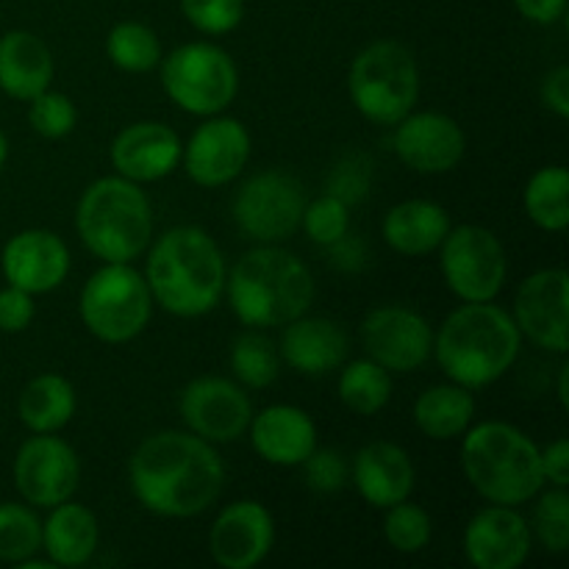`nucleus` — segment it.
I'll return each instance as SVG.
<instances>
[{
	"label": "nucleus",
	"mask_w": 569,
	"mask_h": 569,
	"mask_svg": "<svg viewBox=\"0 0 569 569\" xmlns=\"http://www.w3.org/2000/svg\"><path fill=\"white\" fill-rule=\"evenodd\" d=\"M226 481L217 450L203 437L161 431L144 439L131 459L139 503L161 517H192L209 509Z\"/></svg>",
	"instance_id": "1"
},
{
	"label": "nucleus",
	"mask_w": 569,
	"mask_h": 569,
	"mask_svg": "<svg viewBox=\"0 0 569 569\" xmlns=\"http://www.w3.org/2000/svg\"><path fill=\"white\" fill-rule=\"evenodd\" d=\"M222 287H226V261L214 239L200 228H172L150 250V298L170 315H206L217 306Z\"/></svg>",
	"instance_id": "2"
},
{
	"label": "nucleus",
	"mask_w": 569,
	"mask_h": 569,
	"mask_svg": "<svg viewBox=\"0 0 569 569\" xmlns=\"http://www.w3.org/2000/svg\"><path fill=\"white\" fill-rule=\"evenodd\" d=\"M520 328L498 306L467 303L442 322L437 359L445 376L467 389L498 381L520 353Z\"/></svg>",
	"instance_id": "3"
},
{
	"label": "nucleus",
	"mask_w": 569,
	"mask_h": 569,
	"mask_svg": "<svg viewBox=\"0 0 569 569\" xmlns=\"http://www.w3.org/2000/svg\"><path fill=\"white\" fill-rule=\"evenodd\" d=\"M228 300L244 326L276 328L298 320L315 300L309 267L281 248L244 253L228 278Z\"/></svg>",
	"instance_id": "4"
},
{
	"label": "nucleus",
	"mask_w": 569,
	"mask_h": 569,
	"mask_svg": "<svg viewBox=\"0 0 569 569\" xmlns=\"http://www.w3.org/2000/svg\"><path fill=\"white\" fill-rule=\"evenodd\" d=\"M461 467L481 498L520 506L542 489V453L531 437L509 422H481L461 445Z\"/></svg>",
	"instance_id": "5"
},
{
	"label": "nucleus",
	"mask_w": 569,
	"mask_h": 569,
	"mask_svg": "<svg viewBox=\"0 0 569 569\" xmlns=\"http://www.w3.org/2000/svg\"><path fill=\"white\" fill-rule=\"evenodd\" d=\"M83 244L103 261H131L144 253L153 214L142 189L128 178H100L83 192L76 214Z\"/></svg>",
	"instance_id": "6"
},
{
	"label": "nucleus",
	"mask_w": 569,
	"mask_h": 569,
	"mask_svg": "<svg viewBox=\"0 0 569 569\" xmlns=\"http://www.w3.org/2000/svg\"><path fill=\"white\" fill-rule=\"evenodd\" d=\"M350 98L367 120L378 126H398L411 114L420 94L417 61L403 44L376 42L356 56L350 67Z\"/></svg>",
	"instance_id": "7"
},
{
	"label": "nucleus",
	"mask_w": 569,
	"mask_h": 569,
	"mask_svg": "<svg viewBox=\"0 0 569 569\" xmlns=\"http://www.w3.org/2000/svg\"><path fill=\"white\" fill-rule=\"evenodd\" d=\"M153 298L148 281L128 261H106L81 292V320L109 345H120L148 326Z\"/></svg>",
	"instance_id": "8"
},
{
	"label": "nucleus",
	"mask_w": 569,
	"mask_h": 569,
	"mask_svg": "<svg viewBox=\"0 0 569 569\" xmlns=\"http://www.w3.org/2000/svg\"><path fill=\"white\" fill-rule=\"evenodd\" d=\"M161 83L183 111L211 117L237 98L239 72L222 48L209 42H189L164 59Z\"/></svg>",
	"instance_id": "9"
},
{
	"label": "nucleus",
	"mask_w": 569,
	"mask_h": 569,
	"mask_svg": "<svg viewBox=\"0 0 569 569\" xmlns=\"http://www.w3.org/2000/svg\"><path fill=\"white\" fill-rule=\"evenodd\" d=\"M442 272L450 292L467 303L495 300L506 281V253L492 231L459 226L442 239Z\"/></svg>",
	"instance_id": "10"
},
{
	"label": "nucleus",
	"mask_w": 569,
	"mask_h": 569,
	"mask_svg": "<svg viewBox=\"0 0 569 569\" xmlns=\"http://www.w3.org/2000/svg\"><path fill=\"white\" fill-rule=\"evenodd\" d=\"M306 192L298 178L267 170L242 183L233 200V220L256 242H281L300 228Z\"/></svg>",
	"instance_id": "11"
},
{
	"label": "nucleus",
	"mask_w": 569,
	"mask_h": 569,
	"mask_svg": "<svg viewBox=\"0 0 569 569\" xmlns=\"http://www.w3.org/2000/svg\"><path fill=\"white\" fill-rule=\"evenodd\" d=\"M81 467L76 450L56 437H33L14 459V483L28 503L53 509L76 495Z\"/></svg>",
	"instance_id": "12"
},
{
	"label": "nucleus",
	"mask_w": 569,
	"mask_h": 569,
	"mask_svg": "<svg viewBox=\"0 0 569 569\" xmlns=\"http://www.w3.org/2000/svg\"><path fill=\"white\" fill-rule=\"evenodd\" d=\"M361 337L370 359L392 372L417 370L433 350L428 320L406 306H383L372 311L361 326Z\"/></svg>",
	"instance_id": "13"
},
{
	"label": "nucleus",
	"mask_w": 569,
	"mask_h": 569,
	"mask_svg": "<svg viewBox=\"0 0 569 569\" xmlns=\"http://www.w3.org/2000/svg\"><path fill=\"white\" fill-rule=\"evenodd\" d=\"M515 326L533 345L553 353L569 350V278L565 270H539L520 287Z\"/></svg>",
	"instance_id": "14"
},
{
	"label": "nucleus",
	"mask_w": 569,
	"mask_h": 569,
	"mask_svg": "<svg viewBox=\"0 0 569 569\" xmlns=\"http://www.w3.org/2000/svg\"><path fill=\"white\" fill-rule=\"evenodd\" d=\"M183 422L206 442H233L250 426V400L226 378H198L183 389Z\"/></svg>",
	"instance_id": "15"
},
{
	"label": "nucleus",
	"mask_w": 569,
	"mask_h": 569,
	"mask_svg": "<svg viewBox=\"0 0 569 569\" xmlns=\"http://www.w3.org/2000/svg\"><path fill=\"white\" fill-rule=\"evenodd\" d=\"M187 172L200 187H226L244 170L250 156V133L239 120L214 117L192 133L187 144Z\"/></svg>",
	"instance_id": "16"
},
{
	"label": "nucleus",
	"mask_w": 569,
	"mask_h": 569,
	"mask_svg": "<svg viewBox=\"0 0 569 569\" xmlns=\"http://www.w3.org/2000/svg\"><path fill=\"white\" fill-rule=\"evenodd\" d=\"M395 153L417 172H448L465 156V133L459 122L437 111L406 114L395 128Z\"/></svg>",
	"instance_id": "17"
},
{
	"label": "nucleus",
	"mask_w": 569,
	"mask_h": 569,
	"mask_svg": "<svg viewBox=\"0 0 569 569\" xmlns=\"http://www.w3.org/2000/svg\"><path fill=\"white\" fill-rule=\"evenodd\" d=\"M276 542V526L270 511L256 500L231 503L211 528V556L226 569H250L270 553Z\"/></svg>",
	"instance_id": "18"
},
{
	"label": "nucleus",
	"mask_w": 569,
	"mask_h": 569,
	"mask_svg": "<svg viewBox=\"0 0 569 569\" xmlns=\"http://www.w3.org/2000/svg\"><path fill=\"white\" fill-rule=\"evenodd\" d=\"M465 553L478 569H517L531 553V528L511 506L495 503L470 520Z\"/></svg>",
	"instance_id": "19"
},
{
	"label": "nucleus",
	"mask_w": 569,
	"mask_h": 569,
	"mask_svg": "<svg viewBox=\"0 0 569 569\" xmlns=\"http://www.w3.org/2000/svg\"><path fill=\"white\" fill-rule=\"evenodd\" d=\"M67 272H70V250L56 233L31 228L6 242L3 276L11 287L42 295L61 287Z\"/></svg>",
	"instance_id": "20"
},
{
	"label": "nucleus",
	"mask_w": 569,
	"mask_h": 569,
	"mask_svg": "<svg viewBox=\"0 0 569 569\" xmlns=\"http://www.w3.org/2000/svg\"><path fill=\"white\" fill-rule=\"evenodd\" d=\"M181 142L164 122H133L117 133L111 144V164L128 181H159L181 161Z\"/></svg>",
	"instance_id": "21"
},
{
	"label": "nucleus",
	"mask_w": 569,
	"mask_h": 569,
	"mask_svg": "<svg viewBox=\"0 0 569 569\" xmlns=\"http://www.w3.org/2000/svg\"><path fill=\"white\" fill-rule=\"evenodd\" d=\"M353 481L361 498L376 509H389L415 492V465L409 453L392 442H372L353 461Z\"/></svg>",
	"instance_id": "22"
},
{
	"label": "nucleus",
	"mask_w": 569,
	"mask_h": 569,
	"mask_svg": "<svg viewBox=\"0 0 569 569\" xmlns=\"http://www.w3.org/2000/svg\"><path fill=\"white\" fill-rule=\"evenodd\" d=\"M250 439L270 465L298 467L317 448V428L298 406H270L250 422Z\"/></svg>",
	"instance_id": "23"
},
{
	"label": "nucleus",
	"mask_w": 569,
	"mask_h": 569,
	"mask_svg": "<svg viewBox=\"0 0 569 569\" xmlns=\"http://www.w3.org/2000/svg\"><path fill=\"white\" fill-rule=\"evenodd\" d=\"M53 81V56L31 31H9L0 37V89L9 98L33 100Z\"/></svg>",
	"instance_id": "24"
},
{
	"label": "nucleus",
	"mask_w": 569,
	"mask_h": 569,
	"mask_svg": "<svg viewBox=\"0 0 569 569\" xmlns=\"http://www.w3.org/2000/svg\"><path fill=\"white\" fill-rule=\"evenodd\" d=\"M281 353L292 370L303 376H326V372L342 367L348 356V337L342 328L331 320H298L287 322L283 331Z\"/></svg>",
	"instance_id": "25"
},
{
	"label": "nucleus",
	"mask_w": 569,
	"mask_h": 569,
	"mask_svg": "<svg viewBox=\"0 0 569 569\" xmlns=\"http://www.w3.org/2000/svg\"><path fill=\"white\" fill-rule=\"evenodd\" d=\"M448 231V211L431 200H406L383 217V239L403 256L433 253Z\"/></svg>",
	"instance_id": "26"
},
{
	"label": "nucleus",
	"mask_w": 569,
	"mask_h": 569,
	"mask_svg": "<svg viewBox=\"0 0 569 569\" xmlns=\"http://www.w3.org/2000/svg\"><path fill=\"white\" fill-rule=\"evenodd\" d=\"M42 548L56 567H81L98 550V520L78 503L53 506V515L42 526Z\"/></svg>",
	"instance_id": "27"
},
{
	"label": "nucleus",
	"mask_w": 569,
	"mask_h": 569,
	"mask_svg": "<svg viewBox=\"0 0 569 569\" xmlns=\"http://www.w3.org/2000/svg\"><path fill=\"white\" fill-rule=\"evenodd\" d=\"M476 415V400H472L470 389L459 387V383H448V387H431L417 398L415 403V422L426 437L448 442L459 433L467 431Z\"/></svg>",
	"instance_id": "28"
},
{
	"label": "nucleus",
	"mask_w": 569,
	"mask_h": 569,
	"mask_svg": "<svg viewBox=\"0 0 569 569\" xmlns=\"http://www.w3.org/2000/svg\"><path fill=\"white\" fill-rule=\"evenodd\" d=\"M17 411L33 433H53L64 428L70 417L76 415V389L70 387V381L53 376V372L39 376L26 383Z\"/></svg>",
	"instance_id": "29"
},
{
	"label": "nucleus",
	"mask_w": 569,
	"mask_h": 569,
	"mask_svg": "<svg viewBox=\"0 0 569 569\" xmlns=\"http://www.w3.org/2000/svg\"><path fill=\"white\" fill-rule=\"evenodd\" d=\"M526 211L545 231H565L569 222V172L565 167H545L528 181Z\"/></svg>",
	"instance_id": "30"
},
{
	"label": "nucleus",
	"mask_w": 569,
	"mask_h": 569,
	"mask_svg": "<svg viewBox=\"0 0 569 569\" xmlns=\"http://www.w3.org/2000/svg\"><path fill=\"white\" fill-rule=\"evenodd\" d=\"M339 398L356 415H378L392 398V378L389 370L372 359L350 361L339 376Z\"/></svg>",
	"instance_id": "31"
},
{
	"label": "nucleus",
	"mask_w": 569,
	"mask_h": 569,
	"mask_svg": "<svg viewBox=\"0 0 569 569\" xmlns=\"http://www.w3.org/2000/svg\"><path fill=\"white\" fill-rule=\"evenodd\" d=\"M106 53L111 64L126 72H148L159 64L161 44L159 37L142 22H120L111 28L106 39Z\"/></svg>",
	"instance_id": "32"
},
{
	"label": "nucleus",
	"mask_w": 569,
	"mask_h": 569,
	"mask_svg": "<svg viewBox=\"0 0 569 569\" xmlns=\"http://www.w3.org/2000/svg\"><path fill=\"white\" fill-rule=\"evenodd\" d=\"M278 359L276 345L261 333H242L231 348V370L244 387L264 389L278 378Z\"/></svg>",
	"instance_id": "33"
},
{
	"label": "nucleus",
	"mask_w": 569,
	"mask_h": 569,
	"mask_svg": "<svg viewBox=\"0 0 569 569\" xmlns=\"http://www.w3.org/2000/svg\"><path fill=\"white\" fill-rule=\"evenodd\" d=\"M42 548V522L31 509L0 503V561L22 565Z\"/></svg>",
	"instance_id": "34"
},
{
	"label": "nucleus",
	"mask_w": 569,
	"mask_h": 569,
	"mask_svg": "<svg viewBox=\"0 0 569 569\" xmlns=\"http://www.w3.org/2000/svg\"><path fill=\"white\" fill-rule=\"evenodd\" d=\"M383 537L398 553H420L431 542V517L415 503H395L387 509Z\"/></svg>",
	"instance_id": "35"
},
{
	"label": "nucleus",
	"mask_w": 569,
	"mask_h": 569,
	"mask_svg": "<svg viewBox=\"0 0 569 569\" xmlns=\"http://www.w3.org/2000/svg\"><path fill=\"white\" fill-rule=\"evenodd\" d=\"M537 537L550 553H565L569 548V495L561 487L545 492L533 511Z\"/></svg>",
	"instance_id": "36"
},
{
	"label": "nucleus",
	"mask_w": 569,
	"mask_h": 569,
	"mask_svg": "<svg viewBox=\"0 0 569 569\" xmlns=\"http://www.w3.org/2000/svg\"><path fill=\"white\" fill-rule=\"evenodd\" d=\"M348 209H350L348 203H342V200L326 192L322 198H317L315 203H306L300 226L306 228L311 242L326 244L328 248V244H333L337 239H342L345 233H348L350 228Z\"/></svg>",
	"instance_id": "37"
},
{
	"label": "nucleus",
	"mask_w": 569,
	"mask_h": 569,
	"mask_svg": "<svg viewBox=\"0 0 569 569\" xmlns=\"http://www.w3.org/2000/svg\"><path fill=\"white\" fill-rule=\"evenodd\" d=\"M28 120H31L33 131L42 133L44 139H61L76 128L78 111L72 106V100L61 92H39L31 100V109H28Z\"/></svg>",
	"instance_id": "38"
},
{
	"label": "nucleus",
	"mask_w": 569,
	"mask_h": 569,
	"mask_svg": "<svg viewBox=\"0 0 569 569\" xmlns=\"http://www.w3.org/2000/svg\"><path fill=\"white\" fill-rule=\"evenodd\" d=\"M187 20L203 33H228L242 22V0H181Z\"/></svg>",
	"instance_id": "39"
},
{
	"label": "nucleus",
	"mask_w": 569,
	"mask_h": 569,
	"mask_svg": "<svg viewBox=\"0 0 569 569\" xmlns=\"http://www.w3.org/2000/svg\"><path fill=\"white\" fill-rule=\"evenodd\" d=\"M372 178V161H367L365 156L350 153L333 167L331 178H328V194L339 198L342 203L353 206L359 203L367 194V183Z\"/></svg>",
	"instance_id": "40"
},
{
	"label": "nucleus",
	"mask_w": 569,
	"mask_h": 569,
	"mask_svg": "<svg viewBox=\"0 0 569 569\" xmlns=\"http://www.w3.org/2000/svg\"><path fill=\"white\" fill-rule=\"evenodd\" d=\"M306 483H309L315 492L331 495L339 492L348 481V467H345V459L337 453V450H311L309 459L303 461Z\"/></svg>",
	"instance_id": "41"
},
{
	"label": "nucleus",
	"mask_w": 569,
	"mask_h": 569,
	"mask_svg": "<svg viewBox=\"0 0 569 569\" xmlns=\"http://www.w3.org/2000/svg\"><path fill=\"white\" fill-rule=\"evenodd\" d=\"M33 320V300L31 292L20 287H6L0 292V331L20 333L31 326Z\"/></svg>",
	"instance_id": "42"
},
{
	"label": "nucleus",
	"mask_w": 569,
	"mask_h": 569,
	"mask_svg": "<svg viewBox=\"0 0 569 569\" xmlns=\"http://www.w3.org/2000/svg\"><path fill=\"white\" fill-rule=\"evenodd\" d=\"M542 100L553 114H559L561 120L569 117V67H556L553 72H548L542 83Z\"/></svg>",
	"instance_id": "43"
},
{
	"label": "nucleus",
	"mask_w": 569,
	"mask_h": 569,
	"mask_svg": "<svg viewBox=\"0 0 569 569\" xmlns=\"http://www.w3.org/2000/svg\"><path fill=\"white\" fill-rule=\"evenodd\" d=\"M539 453H542L545 481L567 489V483H569V442L567 439H559V442L550 445L548 450H539Z\"/></svg>",
	"instance_id": "44"
},
{
	"label": "nucleus",
	"mask_w": 569,
	"mask_h": 569,
	"mask_svg": "<svg viewBox=\"0 0 569 569\" xmlns=\"http://www.w3.org/2000/svg\"><path fill=\"white\" fill-rule=\"evenodd\" d=\"M515 6L526 20L539 22V26L561 20L567 11V0H515Z\"/></svg>",
	"instance_id": "45"
},
{
	"label": "nucleus",
	"mask_w": 569,
	"mask_h": 569,
	"mask_svg": "<svg viewBox=\"0 0 569 569\" xmlns=\"http://www.w3.org/2000/svg\"><path fill=\"white\" fill-rule=\"evenodd\" d=\"M331 248V256H333V264L339 267V270H361V264H365V242L356 237H348L345 233L342 239H337L333 244H328Z\"/></svg>",
	"instance_id": "46"
},
{
	"label": "nucleus",
	"mask_w": 569,
	"mask_h": 569,
	"mask_svg": "<svg viewBox=\"0 0 569 569\" xmlns=\"http://www.w3.org/2000/svg\"><path fill=\"white\" fill-rule=\"evenodd\" d=\"M567 383H569V367L565 365L561 367V381H559V398H561V406H569V392H567Z\"/></svg>",
	"instance_id": "47"
},
{
	"label": "nucleus",
	"mask_w": 569,
	"mask_h": 569,
	"mask_svg": "<svg viewBox=\"0 0 569 569\" xmlns=\"http://www.w3.org/2000/svg\"><path fill=\"white\" fill-rule=\"evenodd\" d=\"M6 156H9V142H6L3 131H0V170H3V164H6Z\"/></svg>",
	"instance_id": "48"
}]
</instances>
